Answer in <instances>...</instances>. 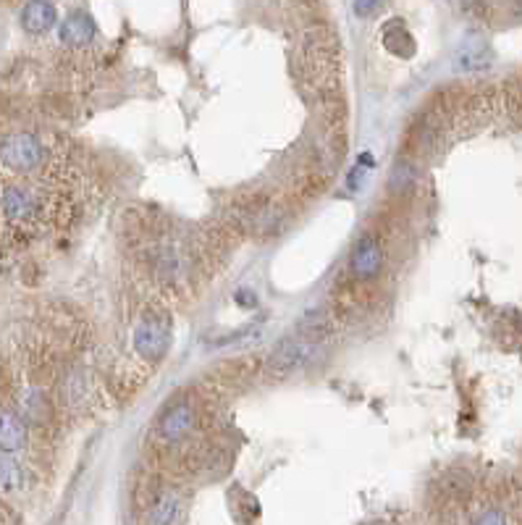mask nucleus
I'll use <instances>...</instances> for the list:
<instances>
[{
    "label": "nucleus",
    "instance_id": "9",
    "mask_svg": "<svg viewBox=\"0 0 522 525\" xmlns=\"http://www.w3.org/2000/svg\"><path fill=\"white\" fill-rule=\"evenodd\" d=\"M55 5L50 0H29L22 11V26L29 35H45L55 26Z\"/></svg>",
    "mask_w": 522,
    "mask_h": 525
},
{
    "label": "nucleus",
    "instance_id": "7",
    "mask_svg": "<svg viewBox=\"0 0 522 525\" xmlns=\"http://www.w3.org/2000/svg\"><path fill=\"white\" fill-rule=\"evenodd\" d=\"M491 61H494L491 47H488V43H486L483 37H477V35L465 37L455 53V64L459 71H483L491 66Z\"/></svg>",
    "mask_w": 522,
    "mask_h": 525
},
{
    "label": "nucleus",
    "instance_id": "2",
    "mask_svg": "<svg viewBox=\"0 0 522 525\" xmlns=\"http://www.w3.org/2000/svg\"><path fill=\"white\" fill-rule=\"evenodd\" d=\"M318 355V342L307 339V337H296V339H284L268 358V370L273 376H292L296 370L307 366L313 358Z\"/></svg>",
    "mask_w": 522,
    "mask_h": 525
},
{
    "label": "nucleus",
    "instance_id": "4",
    "mask_svg": "<svg viewBox=\"0 0 522 525\" xmlns=\"http://www.w3.org/2000/svg\"><path fill=\"white\" fill-rule=\"evenodd\" d=\"M197 426V410L189 402H176L163 412L158 423V436L166 444H182Z\"/></svg>",
    "mask_w": 522,
    "mask_h": 525
},
{
    "label": "nucleus",
    "instance_id": "3",
    "mask_svg": "<svg viewBox=\"0 0 522 525\" xmlns=\"http://www.w3.org/2000/svg\"><path fill=\"white\" fill-rule=\"evenodd\" d=\"M171 344V326L168 320L160 318V316H145L139 320L135 331V349L142 360H150L156 363L166 355Z\"/></svg>",
    "mask_w": 522,
    "mask_h": 525
},
{
    "label": "nucleus",
    "instance_id": "5",
    "mask_svg": "<svg viewBox=\"0 0 522 525\" xmlns=\"http://www.w3.org/2000/svg\"><path fill=\"white\" fill-rule=\"evenodd\" d=\"M384 268V247L373 234H365L357 239L352 257H349V274L360 281L376 278Z\"/></svg>",
    "mask_w": 522,
    "mask_h": 525
},
{
    "label": "nucleus",
    "instance_id": "14",
    "mask_svg": "<svg viewBox=\"0 0 522 525\" xmlns=\"http://www.w3.org/2000/svg\"><path fill=\"white\" fill-rule=\"evenodd\" d=\"M386 3L388 0H355V14H357L360 19H370V16H376Z\"/></svg>",
    "mask_w": 522,
    "mask_h": 525
},
{
    "label": "nucleus",
    "instance_id": "1",
    "mask_svg": "<svg viewBox=\"0 0 522 525\" xmlns=\"http://www.w3.org/2000/svg\"><path fill=\"white\" fill-rule=\"evenodd\" d=\"M43 160H45V147L29 132L8 135L0 142V163L14 174H32L35 168L43 166Z\"/></svg>",
    "mask_w": 522,
    "mask_h": 525
},
{
    "label": "nucleus",
    "instance_id": "11",
    "mask_svg": "<svg viewBox=\"0 0 522 525\" xmlns=\"http://www.w3.org/2000/svg\"><path fill=\"white\" fill-rule=\"evenodd\" d=\"M384 43L394 56H402V58H409L415 53V40L402 22H388V26L384 29Z\"/></svg>",
    "mask_w": 522,
    "mask_h": 525
},
{
    "label": "nucleus",
    "instance_id": "12",
    "mask_svg": "<svg viewBox=\"0 0 522 525\" xmlns=\"http://www.w3.org/2000/svg\"><path fill=\"white\" fill-rule=\"evenodd\" d=\"M22 465L8 455V452H0V489H3V491H14V489L22 486Z\"/></svg>",
    "mask_w": 522,
    "mask_h": 525
},
{
    "label": "nucleus",
    "instance_id": "10",
    "mask_svg": "<svg viewBox=\"0 0 522 525\" xmlns=\"http://www.w3.org/2000/svg\"><path fill=\"white\" fill-rule=\"evenodd\" d=\"M26 444V426L16 412H0V449L16 452Z\"/></svg>",
    "mask_w": 522,
    "mask_h": 525
},
{
    "label": "nucleus",
    "instance_id": "13",
    "mask_svg": "<svg viewBox=\"0 0 522 525\" xmlns=\"http://www.w3.org/2000/svg\"><path fill=\"white\" fill-rule=\"evenodd\" d=\"M174 510H179V502L171 500V497H163L156 504V512L150 515V523H174V520H179V515H174Z\"/></svg>",
    "mask_w": 522,
    "mask_h": 525
},
{
    "label": "nucleus",
    "instance_id": "8",
    "mask_svg": "<svg viewBox=\"0 0 522 525\" xmlns=\"http://www.w3.org/2000/svg\"><path fill=\"white\" fill-rule=\"evenodd\" d=\"M95 35H97L95 19H92L90 14H85V11H74V14H68L66 19L61 22V29H58L61 43L68 47L90 45L92 40H95Z\"/></svg>",
    "mask_w": 522,
    "mask_h": 525
},
{
    "label": "nucleus",
    "instance_id": "6",
    "mask_svg": "<svg viewBox=\"0 0 522 525\" xmlns=\"http://www.w3.org/2000/svg\"><path fill=\"white\" fill-rule=\"evenodd\" d=\"M0 210L14 224H29L40 213V200L32 189L24 187H5L0 195Z\"/></svg>",
    "mask_w": 522,
    "mask_h": 525
}]
</instances>
